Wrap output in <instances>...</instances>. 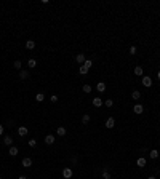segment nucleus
I'll list each match as a JSON object with an SVG mask.
<instances>
[{
    "label": "nucleus",
    "instance_id": "2",
    "mask_svg": "<svg viewBox=\"0 0 160 179\" xmlns=\"http://www.w3.org/2000/svg\"><path fill=\"white\" fill-rule=\"evenodd\" d=\"M143 85H144L146 88L152 86V79H151V77H143Z\"/></svg>",
    "mask_w": 160,
    "mask_h": 179
},
{
    "label": "nucleus",
    "instance_id": "29",
    "mask_svg": "<svg viewBox=\"0 0 160 179\" xmlns=\"http://www.w3.org/2000/svg\"><path fill=\"white\" fill-rule=\"evenodd\" d=\"M29 146H31V147H35V146H37V141H35V139H31V141H29Z\"/></svg>",
    "mask_w": 160,
    "mask_h": 179
},
{
    "label": "nucleus",
    "instance_id": "37",
    "mask_svg": "<svg viewBox=\"0 0 160 179\" xmlns=\"http://www.w3.org/2000/svg\"><path fill=\"white\" fill-rule=\"evenodd\" d=\"M158 179H160V177H158Z\"/></svg>",
    "mask_w": 160,
    "mask_h": 179
},
{
    "label": "nucleus",
    "instance_id": "9",
    "mask_svg": "<svg viewBox=\"0 0 160 179\" xmlns=\"http://www.w3.org/2000/svg\"><path fill=\"white\" fill-rule=\"evenodd\" d=\"M8 154L11 155V157H16L18 154H19V150H18V147H15V146H11L10 147V150H8Z\"/></svg>",
    "mask_w": 160,
    "mask_h": 179
},
{
    "label": "nucleus",
    "instance_id": "23",
    "mask_svg": "<svg viewBox=\"0 0 160 179\" xmlns=\"http://www.w3.org/2000/svg\"><path fill=\"white\" fill-rule=\"evenodd\" d=\"M21 66H22L21 61H15V62H13V67H15L16 70H21Z\"/></svg>",
    "mask_w": 160,
    "mask_h": 179
},
{
    "label": "nucleus",
    "instance_id": "35",
    "mask_svg": "<svg viewBox=\"0 0 160 179\" xmlns=\"http://www.w3.org/2000/svg\"><path fill=\"white\" fill-rule=\"evenodd\" d=\"M157 77H158V80H160V70H158V75H157Z\"/></svg>",
    "mask_w": 160,
    "mask_h": 179
},
{
    "label": "nucleus",
    "instance_id": "21",
    "mask_svg": "<svg viewBox=\"0 0 160 179\" xmlns=\"http://www.w3.org/2000/svg\"><path fill=\"white\" fill-rule=\"evenodd\" d=\"M83 66H85V67H87V69H90V67H91V66H93V61H91V59H85V62H83Z\"/></svg>",
    "mask_w": 160,
    "mask_h": 179
},
{
    "label": "nucleus",
    "instance_id": "27",
    "mask_svg": "<svg viewBox=\"0 0 160 179\" xmlns=\"http://www.w3.org/2000/svg\"><path fill=\"white\" fill-rule=\"evenodd\" d=\"M35 99H37V101H39V103H42V101L45 99V96H43V94H42V93H39V94H37V96H35Z\"/></svg>",
    "mask_w": 160,
    "mask_h": 179
},
{
    "label": "nucleus",
    "instance_id": "12",
    "mask_svg": "<svg viewBox=\"0 0 160 179\" xmlns=\"http://www.w3.org/2000/svg\"><path fill=\"white\" fill-rule=\"evenodd\" d=\"M26 48H27V50H34V48H35V42H34V40H27V42H26Z\"/></svg>",
    "mask_w": 160,
    "mask_h": 179
},
{
    "label": "nucleus",
    "instance_id": "30",
    "mask_svg": "<svg viewBox=\"0 0 160 179\" xmlns=\"http://www.w3.org/2000/svg\"><path fill=\"white\" fill-rule=\"evenodd\" d=\"M130 55H136V46H131V48H130Z\"/></svg>",
    "mask_w": 160,
    "mask_h": 179
},
{
    "label": "nucleus",
    "instance_id": "3",
    "mask_svg": "<svg viewBox=\"0 0 160 179\" xmlns=\"http://www.w3.org/2000/svg\"><path fill=\"white\" fill-rule=\"evenodd\" d=\"M63 176L66 179H70V177H72V170H70V168H64L63 170Z\"/></svg>",
    "mask_w": 160,
    "mask_h": 179
},
{
    "label": "nucleus",
    "instance_id": "7",
    "mask_svg": "<svg viewBox=\"0 0 160 179\" xmlns=\"http://www.w3.org/2000/svg\"><path fill=\"white\" fill-rule=\"evenodd\" d=\"M22 166H24V168H29V166H32V160L29 158V157L22 158Z\"/></svg>",
    "mask_w": 160,
    "mask_h": 179
},
{
    "label": "nucleus",
    "instance_id": "22",
    "mask_svg": "<svg viewBox=\"0 0 160 179\" xmlns=\"http://www.w3.org/2000/svg\"><path fill=\"white\" fill-rule=\"evenodd\" d=\"M88 122H90V115H88V114H85L83 117H82V123H83V125H87Z\"/></svg>",
    "mask_w": 160,
    "mask_h": 179
},
{
    "label": "nucleus",
    "instance_id": "24",
    "mask_svg": "<svg viewBox=\"0 0 160 179\" xmlns=\"http://www.w3.org/2000/svg\"><path fill=\"white\" fill-rule=\"evenodd\" d=\"M82 90H83V93H91L93 88H91L90 85H83V88H82Z\"/></svg>",
    "mask_w": 160,
    "mask_h": 179
},
{
    "label": "nucleus",
    "instance_id": "33",
    "mask_svg": "<svg viewBox=\"0 0 160 179\" xmlns=\"http://www.w3.org/2000/svg\"><path fill=\"white\" fill-rule=\"evenodd\" d=\"M18 179H27L26 176H19V177H18Z\"/></svg>",
    "mask_w": 160,
    "mask_h": 179
},
{
    "label": "nucleus",
    "instance_id": "10",
    "mask_svg": "<svg viewBox=\"0 0 160 179\" xmlns=\"http://www.w3.org/2000/svg\"><path fill=\"white\" fill-rule=\"evenodd\" d=\"M96 90H98L99 93H104V91H106V83H104V82H99L98 86H96Z\"/></svg>",
    "mask_w": 160,
    "mask_h": 179
},
{
    "label": "nucleus",
    "instance_id": "6",
    "mask_svg": "<svg viewBox=\"0 0 160 179\" xmlns=\"http://www.w3.org/2000/svg\"><path fill=\"white\" fill-rule=\"evenodd\" d=\"M45 142L48 146H51V144H55V136L53 134H48V136H45Z\"/></svg>",
    "mask_w": 160,
    "mask_h": 179
},
{
    "label": "nucleus",
    "instance_id": "16",
    "mask_svg": "<svg viewBox=\"0 0 160 179\" xmlns=\"http://www.w3.org/2000/svg\"><path fill=\"white\" fill-rule=\"evenodd\" d=\"M149 157H151L152 160L158 158V150H155V149H154V150H151V152H149Z\"/></svg>",
    "mask_w": 160,
    "mask_h": 179
},
{
    "label": "nucleus",
    "instance_id": "20",
    "mask_svg": "<svg viewBox=\"0 0 160 179\" xmlns=\"http://www.w3.org/2000/svg\"><path fill=\"white\" fill-rule=\"evenodd\" d=\"M27 66H29V69H34L35 66H37V61H35V59H29V61H27Z\"/></svg>",
    "mask_w": 160,
    "mask_h": 179
},
{
    "label": "nucleus",
    "instance_id": "25",
    "mask_svg": "<svg viewBox=\"0 0 160 179\" xmlns=\"http://www.w3.org/2000/svg\"><path fill=\"white\" fill-rule=\"evenodd\" d=\"M79 72H80L82 75H85V74H88V69L85 67V66H80V70H79Z\"/></svg>",
    "mask_w": 160,
    "mask_h": 179
},
{
    "label": "nucleus",
    "instance_id": "18",
    "mask_svg": "<svg viewBox=\"0 0 160 179\" xmlns=\"http://www.w3.org/2000/svg\"><path fill=\"white\" fill-rule=\"evenodd\" d=\"M11 142H13L11 136H5V138H3V144H5V146H11Z\"/></svg>",
    "mask_w": 160,
    "mask_h": 179
},
{
    "label": "nucleus",
    "instance_id": "34",
    "mask_svg": "<svg viewBox=\"0 0 160 179\" xmlns=\"http://www.w3.org/2000/svg\"><path fill=\"white\" fill-rule=\"evenodd\" d=\"M147 179H157L155 176H149V177H147Z\"/></svg>",
    "mask_w": 160,
    "mask_h": 179
},
{
    "label": "nucleus",
    "instance_id": "14",
    "mask_svg": "<svg viewBox=\"0 0 160 179\" xmlns=\"http://www.w3.org/2000/svg\"><path fill=\"white\" fill-rule=\"evenodd\" d=\"M56 133H58V136H66V133H67V130L64 128V126H59L58 130H56Z\"/></svg>",
    "mask_w": 160,
    "mask_h": 179
},
{
    "label": "nucleus",
    "instance_id": "1",
    "mask_svg": "<svg viewBox=\"0 0 160 179\" xmlns=\"http://www.w3.org/2000/svg\"><path fill=\"white\" fill-rule=\"evenodd\" d=\"M19 79H21V80H27V79H29V70L21 69V70H19Z\"/></svg>",
    "mask_w": 160,
    "mask_h": 179
},
{
    "label": "nucleus",
    "instance_id": "19",
    "mask_svg": "<svg viewBox=\"0 0 160 179\" xmlns=\"http://www.w3.org/2000/svg\"><path fill=\"white\" fill-rule=\"evenodd\" d=\"M131 98H133L134 101H138V99L141 98V93H139V91H136V90H134V91H131Z\"/></svg>",
    "mask_w": 160,
    "mask_h": 179
},
{
    "label": "nucleus",
    "instance_id": "32",
    "mask_svg": "<svg viewBox=\"0 0 160 179\" xmlns=\"http://www.w3.org/2000/svg\"><path fill=\"white\" fill-rule=\"evenodd\" d=\"M2 134H3V126L0 125V136H2Z\"/></svg>",
    "mask_w": 160,
    "mask_h": 179
},
{
    "label": "nucleus",
    "instance_id": "26",
    "mask_svg": "<svg viewBox=\"0 0 160 179\" xmlns=\"http://www.w3.org/2000/svg\"><path fill=\"white\" fill-rule=\"evenodd\" d=\"M104 104H106V107H112V106H114V101H112V99H106Z\"/></svg>",
    "mask_w": 160,
    "mask_h": 179
},
{
    "label": "nucleus",
    "instance_id": "11",
    "mask_svg": "<svg viewBox=\"0 0 160 179\" xmlns=\"http://www.w3.org/2000/svg\"><path fill=\"white\" fill-rule=\"evenodd\" d=\"M134 74H136V75H139V77H143V75H144L143 67H141V66H136V67H134Z\"/></svg>",
    "mask_w": 160,
    "mask_h": 179
},
{
    "label": "nucleus",
    "instance_id": "5",
    "mask_svg": "<svg viewBox=\"0 0 160 179\" xmlns=\"http://www.w3.org/2000/svg\"><path fill=\"white\" fill-rule=\"evenodd\" d=\"M114 125H115L114 117H109L107 120H106V128H114Z\"/></svg>",
    "mask_w": 160,
    "mask_h": 179
},
{
    "label": "nucleus",
    "instance_id": "17",
    "mask_svg": "<svg viewBox=\"0 0 160 179\" xmlns=\"http://www.w3.org/2000/svg\"><path fill=\"white\" fill-rule=\"evenodd\" d=\"M136 165L141 166V168H143V166H146V158H143V157L138 158V160H136Z\"/></svg>",
    "mask_w": 160,
    "mask_h": 179
},
{
    "label": "nucleus",
    "instance_id": "31",
    "mask_svg": "<svg viewBox=\"0 0 160 179\" xmlns=\"http://www.w3.org/2000/svg\"><path fill=\"white\" fill-rule=\"evenodd\" d=\"M56 101H58V96H56V94H53V96H51V103H56Z\"/></svg>",
    "mask_w": 160,
    "mask_h": 179
},
{
    "label": "nucleus",
    "instance_id": "28",
    "mask_svg": "<svg viewBox=\"0 0 160 179\" xmlns=\"http://www.w3.org/2000/svg\"><path fill=\"white\" fill-rule=\"evenodd\" d=\"M103 179H110V173L109 171H103Z\"/></svg>",
    "mask_w": 160,
    "mask_h": 179
},
{
    "label": "nucleus",
    "instance_id": "36",
    "mask_svg": "<svg viewBox=\"0 0 160 179\" xmlns=\"http://www.w3.org/2000/svg\"><path fill=\"white\" fill-rule=\"evenodd\" d=\"M0 179H2V177H0Z\"/></svg>",
    "mask_w": 160,
    "mask_h": 179
},
{
    "label": "nucleus",
    "instance_id": "13",
    "mask_svg": "<svg viewBox=\"0 0 160 179\" xmlns=\"http://www.w3.org/2000/svg\"><path fill=\"white\" fill-rule=\"evenodd\" d=\"M103 104H104V103L101 101V98H94V99H93V106H94V107H101Z\"/></svg>",
    "mask_w": 160,
    "mask_h": 179
},
{
    "label": "nucleus",
    "instance_id": "8",
    "mask_svg": "<svg viewBox=\"0 0 160 179\" xmlns=\"http://www.w3.org/2000/svg\"><path fill=\"white\" fill-rule=\"evenodd\" d=\"M133 110H134V114H143V112H144V107L141 106V104H136V106L133 107Z\"/></svg>",
    "mask_w": 160,
    "mask_h": 179
},
{
    "label": "nucleus",
    "instance_id": "4",
    "mask_svg": "<svg viewBox=\"0 0 160 179\" xmlns=\"http://www.w3.org/2000/svg\"><path fill=\"white\" fill-rule=\"evenodd\" d=\"M85 59H87V58H85V55H83V53H80V55H77V56H75V61L79 62V64H82V66H83Z\"/></svg>",
    "mask_w": 160,
    "mask_h": 179
},
{
    "label": "nucleus",
    "instance_id": "15",
    "mask_svg": "<svg viewBox=\"0 0 160 179\" xmlns=\"http://www.w3.org/2000/svg\"><path fill=\"white\" fill-rule=\"evenodd\" d=\"M18 134H19V136H26L27 134V128L26 126H19V128H18Z\"/></svg>",
    "mask_w": 160,
    "mask_h": 179
}]
</instances>
